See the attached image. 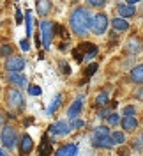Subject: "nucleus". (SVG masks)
Segmentation results:
<instances>
[{
	"label": "nucleus",
	"mask_w": 143,
	"mask_h": 156,
	"mask_svg": "<svg viewBox=\"0 0 143 156\" xmlns=\"http://www.w3.org/2000/svg\"><path fill=\"white\" fill-rule=\"evenodd\" d=\"M69 23H71V30L76 36H85L94 25V16L87 7H76L71 14Z\"/></svg>",
	"instance_id": "nucleus-1"
},
{
	"label": "nucleus",
	"mask_w": 143,
	"mask_h": 156,
	"mask_svg": "<svg viewBox=\"0 0 143 156\" xmlns=\"http://www.w3.org/2000/svg\"><path fill=\"white\" fill-rule=\"evenodd\" d=\"M92 146L94 147H99V149H110V147H113V140H111V133H110V129L106 126H99L94 129V133H92Z\"/></svg>",
	"instance_id": "nucleus-2"
},
{
	"label": "nucleus",
	"mask_w": 143,
	"mask_h": 156,
	"mask_svg": "<svg viewBox=\"0 0 143 156\" xmlns=\"http://www.w3.org/2000/svg\"><path fill=\"white\" fill-rule=\"evenodd\" d=\"M5 101L11 108H16V110L25 107V98L21 94V90H18V89H9L7 94H5Z\"/></svg>",
	"instance_id": "nucleus-3"
},
{
	"label": "nucleus",
	"mask_w": 143,
	"mask_h": 156,
	"mask_svg": "<svg viewBox=\"0 0 143 156\" xmlns=\"http://www.w3.org/2000/svg\"><path fill=\"white\" fill-rule=\"evenodd\" d=\"M0 140H2V144L7 147V149H12V147L16 146V140H18L14 128L12 126H4L2 135H0Z\"/></svg>",
	"instance_id": "nucleus-4"
},
{
	"label": "nucleus",
	"mask_w": 143,
	"mask_h": 156,
	"mask_svg": "<svg viewBox=\"0 0 143 156\" xmlns=\"http://www.w3.org/2000/svg\"><path fill=\"white\" fill-rule=\"evenodd\" d=\"M39 27H41L43 44H44V48H49V44H51V37H53V29H55V25H53V23H49V21H46V20H43Z\"/></svg>",
	"instance_id": "nucleus-5"
},
{
	"label": "nucleus",
	"mask_w": 143,
	"mask_h": 156,
	"mask_svg": "<svg viewBox=\"0 0 143 156\" xmlns=\"http://www.w3.org/2000/svg\"><path fill=\"white\" fill-rule=\"evenodd\" d=\"M108 16H106L104 12H97L94 16V25H92V30H94V34L97 36H101V34H104L106 29H108Z\"/></svg>",
	"instance_id": "nucleus-6"
},
{
	"label": "nucleus",
	"mask_w": 143,
	"mask_h": 156,
	"mask_svg": "<svg viewBox=\"0 0 143 156\" xmlns=\"http://www.w3.org/2000/svg\"><path fill=\"white\" fill-rule=\"evenodd\" d=\"M25 68V58L23 57H9L5 60V69L9 73H19Z\"/></svg>",
	"instance_id": "nucleus-7"
},
{
	"label": "nucleus",
	"mask_w": 143,
	"mask_h": 156,
	"mask_svg": "<svg viewBox=\"0 0 143 156\" xmlns=\"http://www.w3.org/2000/svg\"><path fill=\"white\" fill-rule=\"evenodd\" d=\"M69 131H71V124L67 121H57L49 126V133L53 135H69Z\"/></svg>",
	"instance_id": "nucleus-8"
},
{
	"label": "nucleus",
	"mask_w": 143,
	"mask_h": 156,
	"mask_svg": "<svg viewBox=\"0 0 143 156\" xmlns=\"http://www.w3.org/2000/svg\"><path fill=\"white\" fill-rule=\"evenodd\" d=\"M55 156H78V144H66L58 147Z\"/></svg>",
	"instance_id": "nucleus-9"
},
{
	"label": "nucleus",
	"mask_w": 143,
	"mask_h": 156,
	"mask_svg": "<svg viewBox=\"0 0 143 156\" xmlns=\"http://www.w3.org/2000/svg\"><path fill=\"white\" fill-rule=\"evenodd\" d=\"M7 82L16 85V87H25L27 85V76L21 75V73H9L7 75Z\"/></svg>",
	"instance_id": "nucleus-10"
},
{
	"label": "nucleus",
	"mask_w": 143,
	"mask_h": 156,
	"mask_svg": "<svg viewBox=\"0 0 143 156\" xmlns=\"http://www.w3.org/2000/svg\"><path fill=\"white\" fill-rule=\"evenodd\" d=\"M81 108H83V96L76 98V101H74V103L71 105V108L67 110V115L71 117V119H76L78 114L81 112Z\"/></svg>",
	"instance_id": "nucleus-11"
},
{
	"label": "nucleus",
	"mask_w": 143,
	"mask_h": 156,
	"mask_svg": "<svg viewBox=\"0 0 143 156\" xmlns=\"http://www.w3.org/2000/svg\"><path fill=\"white\" fill-rule=\"evenodd\" d=\"M117 11H118V14H120V18H131L136 14V7L133 5H127V4H118L117 5Z\"/></svg>",
	"instance_id": "nucleus-12"
},
{
	"label": "nucleus",
	"mask_w": 143,
	"mask_h": 156,
	"mask_svg": "<svg viewBox=\"0 0 143 156\" xmlns=\"http://www.w3.org/2000/svg\"><path fill=\"white\" fill-rule=\"evenodd\" d=\"M32 149H34V142H32L30 135H23L21 136V144H19V154H29Z\"/></svg>",
	"instance_id": "nucleus-13"
},
{
	"label": "nucleus",
	"mask_w": 143,
	"mask_h": 156,
	"mask_svg": "<svg viewBox=\"0 0 143 156\" xmlns=\"http://www.w3.org/2000/svg\"><path fill=\"white\" fill-rule=\"evenodd\" d=\"M122 128L127 131H134L138 128V119L136 117H124L122 119Z\"/></svg>",
	"instance_id": "nucleus-14"
},
{
	"label": "nucleus",
	"mask_w": 143,
	"mask_h": 156,
	"mask_svg": "<svg viewBox=\"0 0 143 156\" xmlns=\"http://www.w3.org/2000/svg\"><path fill=\"white\" fill-rule=\"evenodd\" d=\"M111 25H113V29L117 32H125V30H129V23H127V20L124 18H115L111 21Z\"/></svg>",
	"instance_id": "nucleus-15"
},
{
	"label": "nucleus",
	"mask_w": 143,
	"mask_h": 156,
	"mask_svg": "<svg viewBox=\"0 0 143 156\" xmlns=\"http://www.w3.org/2000/svg\"><path fill=\"white\" fill-rule=\"evenodd\" d=\"M49 9H51V4L46 2V0H41V2L36 4V11H37L39 16H46L48 12H49Z\"/></svg>",
	"instance_id": "nucleus-16"
},
{
	"label": "nucleus",
	"mask_w": 143,
	"mask_h": 156,
	"mask_svg": "<svg viewBox=\"0 0 143 156\" xmlns=\"http://www.w3.org/2000/svg\"><path fill=\"white\" fill-rule=\"evenodd\" d=\"M131 80H133L134 83H143V64L136 66L131 71Z\"/></svg>",
	"instance_id": "nucleus-17"
},
{
	"label": "nucleus",
	"mask_w": 143,
	"mask_h": 156,
	"mask_svg": "<svg viewBox=\"0 0 143 156\" xmlns=\"http://www.w3.org/2000/svg\"><path fill=\"white\" fill-rule=\"evenodd\" d=\"M81 51H85V58H92L97 55V46H92L90 43H83L81 44Z\"/></svg>",
	"instance_id": "nucleus-18"
},
{
	"label": "nucleus",
	"mask_w": 143,
	"mask_h": 156,
	"mask_svg": "<svg viewBox=\"0 0 143 156\" xmlns=\"http://www.w3.org/2000/svg\"><path fill=\"white\" fill-rule=\"evenodd\" d=\"M39 156H51V144L48 142L46 136H43V142L39 146Z\"/></svg>",
	"instance_id": "nucleus-19"
},
{
	"label": "nucleus",
	"mask_w": 143,
	"mask_h": 156,
	"mask_svg": "<svg viewBox=\"0 0 143 156\" xmlns=\"http://www.w3.org/2000/svg\"><path fill=\"white\" fill-rule=\"evenodd\" d=\"M127 50H129L131 53H138V51L141 50V44H140V41H138L136 37L129 39V44H127Z\"/></svg>",
	"instance_id": "nucleus-20"
},
{
	"label": "nucleus",
	"mask_w": 143,
	"mask_h": 156,
	"mask_svg": "<svg viewBox=\"0 0 143 156\" xmlns=\"http://www.w3.org/2000/svg\"><path fill=\"white\" fill-rule=\"evenodd\" d=\"M60 101H62V96H60V94H57V96H55V99H53V103H51V105H49V107H48V115H51V114H55V112H57V108L60 107Z\"/></svg>",
	"instance_id": "nucleus-21"
},
{
	"label": "nucleus",
	"mask_w": 143,
	"mask_h": 156,
	"mask_svg": "<svg viewBox=\"0 0 143 156\" xmlns=\"http://www.w3.org/2000/svg\"><path fill=\"white\" fill-rule=\"evenodd\" d=\"M108 99H110L108 92H106V90H103V92H99V94H97V98H95V105H97V107H104L106 103H108Z\"/></svg>",
	"instance_id": "nucleus-22"
},
{
	"label": "nucleus",
	"mask_w": 143,
	"mask_h": 156,
	"mask_svg": "<svg viewBox=\"0 0 143 156\" xmlns=\"http://www.w3.org/2000/svg\"><path fill=\"white\" fill-rule=\"evenodd\" d=\"M111 140H113V144H124L125 136H124V133H120V131H113V133H111Z\"/></svg>",
	"instance_id": "nucleus-23"
},
{
	"label": "nucleus",
	"mask_w": 143,
	"mask_h": 156,
	"mask_svg": "<svg viewBox=\"0 0 143 156\" xmlns=\"http://www.w3.org/2000/svg\"><path fill=\"white\" fill-rule=\"evenodd\" d=\"M85 126V121H81V119H71V129H78V128H83Z\"/></svg>",
	"instance_id": "nucleus-24"
},
{
	"label": "nucleus",
	"mask_w": 143,
	"mask_h": 156,
	"mask_svg": "<svg viewBox=\"0 0 143 156\" xmlns=\"http://www.w3.org/2000/svg\"><path fill=\"white\" fill-rule=\"evenodd\" d=\"M118 122H120V115H118V114H110V117H108V124L117 126Z\"/></svg>",
	"instance_id": "nucleus-25"
},
{
	"label": "nucleus",
	"mask_w": 143,
	"mask_h": 156,
	"mask_svg": "<svg viewBox=\"0 0 143 156\" xmlns=\"http://www.w3.org/2000/svg\"><path fill=\"white\" fill-rule=\"evenodd\" d=\"M73 55H74V60H76V62H81V60L85 58V53H83L81 50H74V51H73Z\"/></svg>",
	"instance_id": "nucleus-26"
},
{
	"label": "nucleus",
	"mask_w": 143,
	"mask_h": 156,
	"mask_svg": "<svg viewBox=\"0 0 143 156\" xmlns=\"http://www.w3.org/2000/svg\"><path fill=\"white\" fill-rule=\"evenodd\" d=\"M29 94H32V96H39V94H41V87H39V85H30L29 87Z\"/></svg>",
	"instance_id": "nucleus-27"
},
{
	"label": "nucleus",
	"mask_w": 143,
	"mask_h": 156,
	"mask_svg": "<svg viewBox=\"0 0 143 156\" xmlns=\"http://www.w3.org/2000/svg\"><path fill=\"white\" fill-rule=\"evenodd\" d=\"M134 114H136V108L134 107H125L124 108V115L125 117H134Z\"/></svg>",
	"instance_id": "nucleus-28"
},
{
	"label": "nucleus",
	"mask_w": 143,
	"mask_h": 156,
	"mask_svg": "<svg viewBox=\"0 0 143 156\" xmlns=\"http://www.w3.org/2000/svg\"><path fill=\"white\" fill-rule=\"evenodd\" d=\"M88 4H90L92 7H103L106 4V0H88Z\"/></svg>",
	"instance_id": "nucleus-29"
},
{
	"label": "nucleus",
	"mask_w": 143,
	"mask_h": 156,
	"mask_svg": "<svg viewBox=\"0 0 143 156\" xmlns=\"http://www.w3.org/2000/svg\"><path fill=\"white\" fill-rule=\"evenodd\" d=\"M95 71H97V64L94 62V64H90V66L87 68V71H85V73H87V76H92V75H94Z\"/></svg>",
	"instance_id": "nucleus-30"
},
{
	"label": "nucleus",
	"mask_w": 143,
	"mask_h": 156,
	"mask_svg": "<svg viewBox=\"0 0 143 156\" xmlns=\"http://www.w3.org/2000/svg\"><path fill=\"white\" fill-rule=\"evenodd\" d=\"M32 34V18H30V12H27V36Z\"/></svg>",
	"instance_id": "nucleus-31"
},
{
	"label": "nucleus",
	"mask_w": 143,
	"mask_h": 156,
	"mask_svg": "<svg viewBox=\"0 0 143 156\" xmlns=\"http://www.w3.org/2000/svg\"><path fill=\"white\" fill-rule=\"evenodd\" d=\"M11 51H12V48H11L9 44H5V46H2V48H0V55H9Z\"/></svg>",
	"instance_id": "nucleus-32"
},
{
	"label": "nucleus",
	"mask_w": 143,
	"mask_h": 156,
	"mask_svg": "<svg viewBox=\"0 0 143 156\" xmlns=\"http://www.w3.org/2000/svg\"><path fill=\"white\" fill-rule=\"evenodd\" d=\"M19 46H21V48L25 50V51H27V50L30 48V44H29V41H27V39H23V41H21V43H19Z\"/></svg>",
	"instance_id": "nucleus-33"
},
{
	"label": "nucleus",
	"mask_w": 143,
	"mask_h": 156,
	"mask_svg": "<svg viewBox=\"0 0 143 156\" xmlns=\"http://www.w3.org/2000/svg\"><path fill=\"white\" fill-rule=\"evenodd\" d=\"M21 20H23V16H21V11L16 9V23H21Z\"/></svg>",
	"instance_id": "nucleus-34"
},
{
	"label": "nucleus",
	"mask_w": 143,
	"mask_h": 156,
	"mask_svg": "<svg viewBox=\"0 0 143 156\" xmlns=\"http://www.w3.org/2000/svg\"><path fill=\"white\" fill-rule=\"evenodd\" d=\"M62 69L66 71V75H69V66H67V64H64V66H62Z\"/></svg>",
	"instance_id": "nucleus-35"
},
{
	"label": "nucleus",
	"mask_w": 143,
	"mask_h": 156,
	"mask_svg": "<svg viewBox=\"0 0 143 156\" xmlns=\"http://www.w3.org/2000/svg\"><path fill=\"white\" fill-rule=\"evenodd\" d=\"M136 96L140 98V99H143V90H138V92H136Z\"/></svg>",
	"instance_id": "nucleus-36"
},
{
	"label": "nucleus",
	"mask_w": 143,
	"mask_h": 156,
	"mask_svg": "<svg viewBox=\"0 0 143 156\" xmlns=\"http://www.w3.org/2000/svg\"><path fill=\"white\" fill-rule=\"evenodd\" d=\"M2 122H4V117H2V114H0V128H2Z\"/></svg>",
	"instance_id": "nucleus-37"
},
{
	"label": "nucleus",
	"mask_w": 143,
	"mask_h": 156,
	"mask_svg": "<svg viewBox=\"0 0 143 156\" xmlns=\"http://www.w3.org/2000/svg\"><path fill=\"white\" fill-rule=\"evenodd\" d=\"M0 156H7V154H5V153H4V151H2V149H0Z\"/></svg>",
	"instance_id": "nucleus-38"
}]
</instances>
